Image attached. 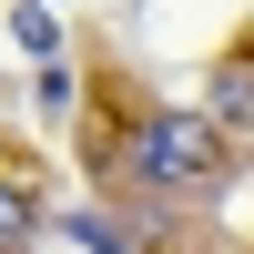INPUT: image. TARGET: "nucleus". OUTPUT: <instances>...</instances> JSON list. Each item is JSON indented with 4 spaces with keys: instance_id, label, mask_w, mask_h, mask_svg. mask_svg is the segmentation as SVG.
<instances>
[{
    "instance_id": "nucleus-1",
    "label": "nucleus",
    "mask_w": 254,
    "mask_h": 254,
    "mask_svg": "<svg viewBox=\"0 0 254 254\" xmlns=\"http://www.w3.org/2000/svg\"><path fill=\"white\" fill-rule=\"evenodd\" d=\"M224 163V132L203 102H173V112H142L132 132V183H153V193H193V183H214Z\"/></svg>"
},
{
    "instance_id": "nucleus-2",
    "label": "nucleus",
    "mask_w": 254,
    "mask_h": 254,
    "mask_svg": "<svg viewBox=\"0 0 254 254\" xmlns=\"http://www.w3.org/2000/svg\"><path fill=\"white\" fill-rule=\"evenodd\" d=\"M203 112H214V132H254V41L214 61V92H203Z\"/></svg>"
},
{
    "instance_id": "nucleus-3",
    "label": "nucleus",
    "mask_w": 254,
    "mask_h": 254,
    "mask_svg": "<svg viewBox=\"0 0 254 254\" xmlns=\"http://www.w3.org/2000/svg\"><path fill=\"white\" fill-rule=\"evenodd\" d=\"M31 234H41V193L20 173H0V254H31Z\"/></svg>"
},
{
    "instance_id": "nucleus-4",
    "label": "nucleus",
    "mask_w": 254,
    "mask_h": 254,
    "mask_svg": "<svg viewBox=\"0 0 254 254\" xmlns=\"http://www.w3.org/2000/svg\"><path fill=\"white\" fill-rule=\"evenodd\" d=\"M10 41H20L31 61H51V51H61V20L41 10V0H20V10H10Z\"/></svg>"
}]
</instances>
